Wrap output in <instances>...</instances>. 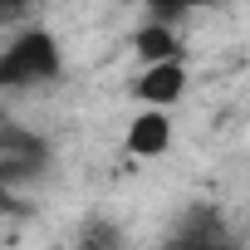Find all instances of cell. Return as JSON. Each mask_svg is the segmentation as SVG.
<instances>
[{"label": "cell", "mask_w": 250, "mask_h": 250, "mask_svg": "<svg viewBox=\"0 0 250 250\" xmlns=\"http://www.w3.org/2000/svg\"><path fill=\"white\" fill-rule=\"evenodd\" d=\"M59 74H64V49L40 25L20 30L0 54V83L5 88H40V83H54Z\"/></svg>", "instance_id": "cell-1"}, {"label": "cell", "mask_w": 250, "mask_h": 250, "mask_svg": "<svg viewBox=\"0 0 250 250\" xmlns=\"http://www.w3.org/2000/svg\"><path fill=\"white\" fill-rule=\"evenodd\" d=\"M44 167H49V143L25 133V128H15V123H5L0 128V187L10 191V187L40 177Z\"/></svg>", "instance_id": "cell-2"}, {"label": "cell", "mask_w": 250, "mask_h": 250, "mask_svg": "<svg viewBox=\"0 0 250 250\" xmlns=\"http://www.w3.org/2000/svg\"><path fill=\"white\" fill-rule=\"evenodd\" d=\"M133 93L147 108H172L187 93V64L182 59H162V64H143V79L133 83Z\"/></svg>", "instance_id": "cell-3"}, {"label": "cell", "mask_w": 250, "mask_h": 250, "mask_svg": "<svg viewBox=\"0 0 250 250\" xmlns=\"http://www.w3.org/2000/svg\"><path fill=\"white\" fill-rule=\"evenodd\" d=\"M172 245H196V250H206V245H226V221H221V211L216 206H206V201H196V206H187L182 211V226L172 230Z\"/></svg>", "instance_id": "cell-4"}, {"label": "cell", "mask_w": 250, "mask_h": 250, "mask_svg": "<svg viewBox=\"0 0 250 250\" xmlns=\"http://www.w3.org/2000/svg\"><path fill=\"white\" fill-rule=\"evenodd\" d=\"M172 147V118L167 108H143L128 128V152L133 157H162Z\"/></svg>", "instance_id": "cell-5"}, {"label": "cell", "mask_w": 250, "mask_h": 250, "mask_svg": "<svg viewBox=\"0 0 250 250\" xmlns=\"http://www.w3.org/2000/svg\"><path fill=\"white\" fill-rule=\"evenodd\" d=\"M133 49H138V59L143 64H162V59H182V40H177V30L167 25V15H157V20H147L138 35H133Z\"/></svg>", "instance_id": "cell-6"}, {"label": "cell", "mask_w": 250, "mask_h": 250, "mask_svg": "<svg viewBox=\"0 0 250 250\" xmlns=\"http://www.w3.org/2000/svg\"><path fill=\"white\" fill-rule=\"evenodd\" d=\"M138 5H147L152 15H177V10H196V5H206V0H138Z\"/></svg>", "instance_id": "cell-7"}]
</instances>
